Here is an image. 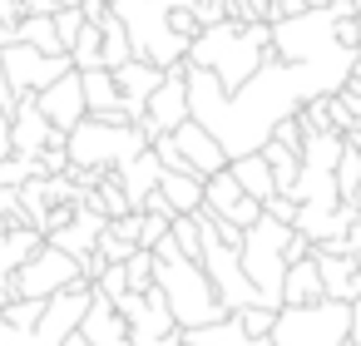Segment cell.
<instances>
[{
	"label": "cell",
	"instance_id": "obj_39",
	"mask_svg": "<svg viewBox=\"0 0 361 346\" xmlns=\"http://www.w3.org/2000/svg\"><path fill=\"white\" fill-rule=\"evenodd\" d=\"M351 6H356V16H361V0H351Z\"/></svg>",
	"mask_w": 361,
	"mask_h": 346
},
{
	"label": "cell",
	"instance_id": "obj_30",
	"mask_svg": "<svg viewBox=\"0 0 361 346\" xmlns=\"http://www.w3.org/2000/svg\"><path fill=\"white\" fill-rule=\"evenodd\" d=\"M326 124L346 134V129H351V124H361V119H351V109H346V104H341L336 94H326Z\"/></svg>",
	"mask_w": 361,
	"mask_h": 346
},
{
	"label": "cell",
	"instance_id": "obj_33",
	"mask_svg": "<svg viewBox=\"0 0 361 346\" xmlns=\"http://www.w3.org/2000/svg\"><path fill=\"white\" fill-rule=\"evenodd\" d=\"M11 154V109H0V159Z\"/></svg>",
	"mask_w": 361,
	"mask_h": 346
},
{
	"label": "cell",
	"instance_id": "obj_14",
	"mask_svg": "<svg viewBox=\"0 0 361 346\" xmlns=\"http://www.w3.org/2000/svg\"><path fill=\"white\" fill-rule=\"evenodd\" d=\"M159 80H164V65H154V60H124L119 70H114V85H119V99H124V114H129V124L134 119H144V104H149V94L159 89Z\"/></svg>",
	"mask_w": 361,
	"mask_h": 346
},
{
	"label": "cell",
	"instance_id": "obj_27",
	"mask_svg": "<svg viewBox=\"0 0 361 346\" xmlns=\"http://www.w3.org/2000/svg\"><path fill=\"white\" fill-rule=\"evenodd\" d=\"M164 233H169V218H164V213H149V208H139V247H154Z\"/></svg>",
	"mask_w": 361,
	"mask_h": 346
},
{
	"label": "cell",
	"instance_id": "obj_12",
	"mask_svg": "<svg viewBox=\"0 0 361 346\" xmlns=\"http://www.w3.org/2000/svg\"><path fill=\"white\" fill-rule=\"evenodd\" d=\"M144 119L154 124V134H169V129H178V124L188 119V85H183V60L164 70L159 89H154V94H149V104H144Z\"/></svg>",
	"mask_w": 361,
	"mask_h": 346
},
{
	"label": "cell",
	"instance_id": "obj_4",
	"mask_svg": "<svg viewBox=\"0 0 361 346\" xmlns=\"http://www.w3.org/2000/svg\"><path fill=\"white\" fill-rule=\"evenodd\" d=\"M144 144L149 139L139 124H114V119H94V114H85L75 129H65V159L75 168H119Z\"/></svg>",
	"mask_w": 361,
	"mask_h": 346
},
{
	"label": "cell",
	"instance_id": "obj_25",
	"mask_svg": "<svg viewBox=\"0 0 361 346\" xmlns=\"http://www.w3.org/2000/svg\"><path fill=\"white\" fill-rule=\"evenodd\" d=\"M35 173H45L40 168V154H6V159H0V183H6V188H20Z\"/></svg>",
	"mask_w": 361,
	"mask_h": 346
},
{
	"label": "cell",
	"instance_id": "obj_6",
	"mask_svg": "<svg viewBox=\"0 0 361 346\" xmlns=\"http://www.w3.org/2000/svg\"><path fill=\"white\" fill-rule=\"evenodd\" d=\"M65 70H75L70 55H45V50L25 45V40H16V45L0 50V75H6L11 94H35V89H45V85H50L55 75H65Z\"/></svg>",
	"mask_w": 361,
	"mask_h": 346
},
{
	"label": "cell",
	"instance_id": "obj_10",
	"mask_svg": "<svg viewBox=\"0 0 361 346\" xmlns=\"http://www.w3.org/2000/svg\"><path fill=\"white\" fill-rule=\"evenodd\" d=\"M45 144H65V134L40 114L35 94H16V104H11V154H40Z\"/></svg>",
	"mask_w": 361,
	"mask_h": 346
},
{
	"label": "cell",
	"instance_id": "obj_16",
	"mask_svg": "<svg viewBox=\"0 0 361 346\" xmlns=\"http://www.w3.org/2000/svg\"><path fill=\"white\" fill-rule=\"evenodd\" d=\"M40 242H45V233H40V228H30V223L0 228V302L11 297V277H16V267H20Z\"/></svg>",
	"mask_w": 361,
	"mask_h": 346
},
{
	"label": "cell",
	"instance_id": "obj_20",
	"mask_svg": "<svg viewBox=\"0 0 361 346\" xmlns=\"http://www.w3.org/2000/svg\"><path fill=\"white\" fill-rule=\"evenodd\" d=\"M159 193L169 198L173 213H198L203 208V178L193 168H164L159 173Z\"/></svg>",
	"mask_w": 361,
	"mask_h": 346
},
{
	"label": "cell",
	"instance_id": "obj_34",
	"mask_svg": "<svg viewBox=\"0 0 361 346\" xmlns=\"http://www.w3.org/2000/svg\"><path fill=\"white\" fill-rule=\"evenodd\" d=\"M20 16H25L20 0H0V20H20Z\"/></svg>",
	"mask_w": 361,
	"mask_h": 346
},
{
	"label": "cell",
	"instance_id": "obj_9",
	"mask_svg": "<svg viewBox=\"0 0 361 346\" xmlns=\"http://www.w3.org/2000/svg\"><path fill=\"white\" fill-rule=\"evenodd\" d=\"M203 208H208V213H218V218H228V223H238V228H247V223L262 213V203H257L252 193H243V188H238V178L228 173V163H223V168H213V173L203 178Z\"/></svg>",
	"mask_w": 361,
	"mask_h": 346
},
{
	"label": "cell",
	"instance_id": "obj_35",
	"mask_svg": "<svg viewBox=\"0 0 361 346\" xmlns=\"http://www.w3.org/2000/svg\"><path fill=\"white\" fill-rule=\"evenodd\" d=\"M20 6H25V16H50L55 0H20Z\"/></svg>",
	"mask_w": 361,
	"mask_h": 346
},
{
	"label": "cell",
	"instance_id": "obj_23",
	"mask_svg": "<svg viewBox=\"0 0 361 346\" xmlns=\"http://www.w3.org/2000/svg\"><path fill=\"white\" fill-rule=\"evenodd\" d=\"M16 40H25V45L45 50V55H65V45H60L50 16H20V20H16Z\"/></svg>",
	"mask_w": 361,
	"mask_h": 346
},
{
	"label": "cell",
	"instance_id": "obj_28",
	"mask_svg": "<svg viewBox=\"0 0 361 346\" xmlns=\"http://www.w3.org/2000/svg\"><path fill=\"white\" fill-rule=\"evenodd\" d=\"M16 223H25L20 188H6V183H0V228H16Z\"/></svg>",
	"mask_w": 361,
	"mask_h": 346
},
{
	"label": "cell",
	"instance_id": "obj_29",
	"mask_svg": "<svg viewBox=\"0 0 361 346\" xmlns=\"http://www.w3.org/2000/svg\"><path fill=\"white\" fill-rule=\"evenodd\" d=\"M262 213H267V218H277V223H287V228H292V218H297V203H292V198H287V193H272V198H267V203H262Z\"/></svg>",
	"mask_w": 361,
	"mask_h": 346
},
{
	"label": "cell",
	"instance_id": "obj_37",
	"mask_svg": "<svg viewBox=\"0 0 361 346\" xmlns=\"http://www.w3.org/2000/svg\"><path fill=\"white\" fill-rule=\"evenodd\" d=\"M60 346H94V341H90V336H85V331H80V326H75V331H70V336H65V341H60Z\"/></svg>",
	"mask_w": 361,
	"mask_h": 346
},
{
	"label": "cell",
	"instance_id": "obj_17",
	"mask_svg": "<svg viewBox=\"0 0 361 346\" xmlns=\"http://www.w3.org/2000/svg\"><path fill=\"white\" fill-rule=\"evenodd\" d=\"M159 173H164V163H159V154L144 144L134 159H124L119 168H114V178H119V188H124V198H129V208H139L154 188H159Z\"/></svg>",
	"mask_w": 361,
	"mask_h": 346
},
{
	"label": "cell",
	"instance_id": "obj_32",
	"mask_svg": "<svg viewBox=\"0 0 361 346\" xmlns=\"http://www.w3.org/2000/svg\"><path fill=\"white\" fill-rule=\"evenodd\" d=\"M346 247H351V262L361 267V213H356V223L346 228Z\"/></svg>",
	"mask_w": 361,
	"mask_h": 346
},
{
	"label": "cell",
	"instance_id": "obj_11",
	"mask_svg": "<svg viewBox=\"0 0 361 346\" xmlns=\"http://www.w3.org/2000/svg\"><path fill=\"white\" fill-rule=\"evenodd\" d=\"M35 104H40V114L65 134V129H75L80 119H85V89H80V70H65V75H55L45 89H35Z\"/></svg>",
	"mask_w": 361,
	"mask_h": 346
},
{
	"label": "cell",
	"instance_id": "obj_5",
	"mask_svg": "<svg viewBox=\"0 0 361 346\" xmlns=\"http://www.w3.org/2000/svg\"><path fill=\"white\" fill-rule=\"evenodd\" d=\"M70 282H80V262H75L65 247L40 242V247L16 267L11 297H50V292H60V287H70Z\"/></svg>",
	"mask_w": 361,
	"mask_h": 346
},
{
	"label": "cell",
	"instance_id": "obj_22",
	"mask_svg": "<svg viewBox=\"0 0 361 346\" xmlns=\"http://www.w3.org/2000/svg\"><path fill=\"white\" fill-rule=\"evenodd\" d=\"M94 25H99V65H104V70H119L124 60H134L129 35H124V20H119L114 11H104Z\"/></svg>",
	"mask_w": 361,
	"mask_h": 346
},
{
	"label": "cell",
	"instance_id": "obj_21",
	"mask_svg": "<svg viewBox=\"0 0 361 346\" xmlns=\"http://www.w3.org/2000/svg\"><path fill=\"white\" fill-rule=\"evenodd\" d=\"M228 173L238 178V188L243 193H252L257 203H267L272 193H277V183H272V168H267V159L252 149V154H238V159H228Z\"/></svg>",
	"mask_w": 361,
	"mask_h": 346
},
{
	"label": "cell",
	"instance_id": "obj_7",
	"mask_svg": "<svg viewBox=\"0 0 361 346\" xmlns=\"http://www.w3.org/2000/svg\"><path fill=\"white\" fill-rule=\"evenodd\" d=\"M312 262H317V272H322V292H326V297L361 302V267L351 262L346 233H341V237H322V242H312Z\"/></svg>",
	"mask_w": 361,
	"mask_h": 346
},
{
	"label": "cell",
	"instance_id": "obj_24",
	"mask_svg": "<svg viewBox=\"0 0 361 346\" xmlns=\"http://www.w3.org/2000/svg\"><path fill=\"white\" fill-rule=\"evenodd\" d=\"M65 55H70V65H75V70L99 65V25H94V20H85V25H80V35L70 40V50H65Z\"/></svg>",
	"mask_w": 361,
	"mask_h": 346
},
{
	"label": "cell",
	"instance_id": "obj_38",
	"mask_svg": "<svg viewBox=\"0 0 361 346\" xmlns=\"http://www.w3.org/2000/svg\"><path fill=\"white\" fill-rule=\"evenodd\" d=\"M55 6H80V0H55Z\"/></svg>",
	"mask_w": 361,
	"mask_h": 346
},
{
	"label": "cell",
	"instance_id": "obj_26",
	"mask_svg": "<svg viewBox=\"0 0 361 346\" xmlns=\"http://www.w3.org/2000/svg\"><path fill=\"white\" fill-rule=\"evenodd\" d=\"M124 277H129L134 292L149 287V282H154V252H149V247H134V252L124 257Z\"/></svg>",
	"mask_w": 361,
	"mask_h": 346
},
{
	"label": "cell",
	"instance_id": "obj_2",
	"mask_svg": "<svg viewBox=\"0 0 361 346\" xmlns=\"http://www.w3.org/2000/svg\"><path fill=\"white\" fill-rule=\"evenodd\" d=\"M149 252H154V287L164 292L169 316H173V326H178V331L228 316V307H223V297L213 292V282H208L203 262H198V257H183V252L173 247V237H169V233H164Z\"/></svg>",
	"mask_w": 361,
	"mask_h": 346
},
{
	"label": "cell",
	"instance_id": "obj_31",
	"mask_svg": "<svg viewBox=\"0 0 361 346\" xmlns=\"http://www.w3.org/2000/svg\"><path fill=\"white\" fill-rule=\"evenodd\" d=\"M129 346H183V331H169V336H129Z\"/></svg>",
	"mask_w": 361,
	"mask_h": 346
},
{
	"label": "cell",
	"instance_id": "obj_19",
	"mask_svg": "<svg viewBox=\"0 0 361 346\" xmlns=\"http://www.w3.org/2000/svg\"><path fill=\"white\" fill-rule=\"evenodd\" d=\"M317 297H326V292H322V272H317L312 252L292 257L287 272H282V307H302V302H317Z\"/></svg>",
	"mask_w": 361,
	"mask_h": 346
},
{
	"label": "cell",
	"instance_id": "obj_15",
	"mask_svg": "<svg viewBox=\"0 0 361 346\" xmlns=\"http://www.w3.org/2000/svg\"><path fill=\"white\" fill-rule=\"evenodd\" d=\"M80 89H85V114H94V119H114V124H129L124 99H119V85H114V70H104V65L80 70Z\"/></svg>",
	"mask_w": 361,
	"mask_h": 346
},
{
	"label": "cell",
	"instance_id": "obj_8",
	"mask_svg": "<svg viewBox=\"0 0 361 346\" xmlns=\"http://www.w3.org/2000/svg\"><path fill=\"white\" fill-rule=\"evenodd\" d=\"M114 311L124 316V326H129V336H169V331H178L173 326V316H169V302H164V292L149 282V287H129V292H119L114 297Z\"/></svg>",
	"mask_w": 361,
	"mask_h": 346
},
{
	"label": "cell",
	"instance_id": "obj_36",
	"mask_svg": "<svg viewBox=\"0 0 361 346\" xmlns=\"http://www.w3.org/2000/svg\"><path fill=\"white\" fill-rule=\"evenodd\" d=\"M16 45V20H0V50Z\"/></svg>",
	"mask_w": 361,
	"mask_h": 346
},
{
	"label": "cell",
	"instance_id": "obj_1",
	"mask_svg": "<svg viewBox=\"0 0 361 346\" xmlns=\"http://www.w3.org/2000/svg\"><path fill=\"white\" fill-rule=\"evenodd\" d=\"M272 50V25L267 20H238V16H223L213 25H203L193 40H188V65H203L218 75L223 89H238L257 65L262 55Z\"/></svg>",
	"mask_w": 361,
	"mask_h": 346
},
{
	"label": "cell",
	"instance_id": "obj_40",
	"mask_svg": "<svg viewBox=\"0 0 361 346\" xmlns=\"http://www.w3.org/2000/svg\"><path fill=\"white\" fill-rule=\"evenodd\" d=\"M183 346H188V341H183Z\"/></svg>",
	"mask_w": 361,
	"mask_h": 346
},
{
	"label": "cell",
	"instance_id": "obj_13",
	"mask_svg": "<svg viewBox=\"0 0 361 346\" xmlns=\"http://www.w3.org/2000/svg\"><path fill=\"white\" fill-rule=\"evenodd\" d=\"M169 139H173V149L183 154V163H188V168H193L198 178H208L213 168H223V163H228L223 144H218V139H213V134H208V129H203V124L193 119V114H188V119H183L178 129H169Z\"/></svg>",
	"mask_w": 361,
	"mask_h": 346
},
{
	"label": "cell",
	"instance_id": "obj_3",
	"mask_svg": "<svg viewBox=\"0 0 361 346\" xmlns=\"http://www.w3.org/2000/svg\"><path fill=\"white\" fill-rule=\"evenodd\" d=\"M351 326V302L341 297H317L302 307H277L267 341L272 346H341Z\"/></svg>",
	"mask_w": 361,
	"mask_h": 346
},
{
	"label": "cell",
	"instance_id": "obj_18",
	"mask_svg": "<svg viewBox=\"0 0 361 346\" xmlns=\"http://www.w3.org/2000/svg\"><path fill=\"white\" fill-rule=\"evenodd\" d=\"M183 341H188V346H272L267 336H247V331L238 326V316H233V311H228V316H218V321L188 326V331H183Z\"/></svg>",
	"mask_w": 361,
	"mask_h": 346
}]
</instances>
